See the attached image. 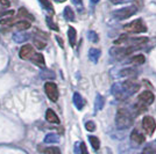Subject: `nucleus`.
<instances>
[{"instance_id":"1","label":"nucleus","mask_w":156,"mask_h":154,"mask_svg":"<svg viewBox=\"0 0 156 154\" xmlns=\"http://www.w3.org/2000/svg\"><path fill=\"white\" fill-rule=\"evenodd\" d=\"M133 122V118L130 112L127 109L124 108H119L117 111V115H115V125L118 129L120 130H124V129L129 128Z\"/></svg>"},{"instance_id":"2","label":"nucleus","mask_w":156,"mask_h":154,"mask_svg":"<svg viewBox=\"0 0 156 154\" xmlns=\"http://www.w3.org/2000/svg\"><path fill=\"white\" fill-rule=\"evenodd\" d=\"M147 42H148L147 37H128L127 35H121L120 38L114 41V44H121L122 46H136V48H140L141 45L146 44Z\"/></svg>"},{"instance_id":"3","label":"nucleus","mask_w":156,"mask_h":154,"mask_svg":"<svg viewBox=\"0 0 156 154\" xmlns=\"http://www.w3.org/2000/svg\"><path fill=\"white\" fill-rule=\"evenodd\" d=\"M154 100H155L154 94H153L151 92H149V90H144V92H142V93L137 96V108L140 110H143V111H144L148 105L153 104Z\"/></svg>"},{"instance_id":"4","label":"nucleus","mask_w":156,"mask_h":154,"mask_svg":"<svg viewBox=\"0 0 156 154\" xmlns=\"http://www.w3.org/2000/svg\"><path fill=\"white\" fill-rule=\"evenodd\" d=\"M124 30L130 34H141V32H147V27L143 23L141 19H137L130 23H127L124 26Z\"/></svg>"},{"instance_id":"5","label":"nucleus","mask_w":156,"mask_h":154,"mask_svg":"<svg viewBox=\"0 0 156 154\" xmlns=\"http://www.w3.org/2000/svg\"><path fill=\"white\" fill-rule=\"evenodd\" d=\"M136 7L135 6H129V7H126V8H120L118 9L115 12H113V16L118 20H125V19H128L130 18L132 15L136 13Z\"/></svg>"},{"instance_id":"6","label":"nucleus","mask_w":156,"mask_h":154,"mask_svg":"<svg viewBox=\"0 0 156 154\" xmlns=\"http://www.w3.org/2000/svg\"><path fill=\"white\" fill-rule=\"evenodd\" d=\"M44 92H46L47 96L49 97V100L52 102H56L58 100V88L57 85L55 82L48 81L44 84Z\"/></svg>"},{"instance_id":"7","label":"nucleus","mask_w":156,"mask_h":154,"mask_svg":"<svg viewBox=\"0 0 156 154\" xmlns=\"http://www.w3.org/2000/svg\"><path fill=\"white\" fill-rule=\"evenodd\" d=\"M136 49V46H117V48H112L111 49V55L114 57H125L128 56L132 52H134Z\"/></svg>"},{"instance_id":"8","label":"nucleus","mask_w":156,"mask_h":154,"mask_svg":"<svg viewBox=\"0 0 156 154\" xmlns=\"http://www.w3.org/2000/svg\"><path fill=\"white\" fill-rule=\"evenodd\" d=\"M142 128L147 135L153 136V133L155 132V129H156V122L155 119H154V117H151V116H144L142 119Z\"/></svg>"},{"instance_id":"9","label":"nucleus","mask_w":156,"mask_h":154,"mask_svg":"<svg viewBox=\"0 0 156 154\" xmlns=\"http://www.w3.org/2000/svg\"><path fill=\"white\" fill-rule=\"evenodd\" d=\"M19 56L21 59H30V58L34 56V48H33L30 44H25L21 46L19 51Z\"/></svg>"},{"instance_id":"10","label":"nucleus","mask_w":156,"mask_h":154,"mask_svg":"<svg viewBox=\"0 0 156 154\" xmlns=\"http://www.w3.org/2000/svg\"><path fill=\"white\" fill-rule=\"evenodd\" d=\"M130 140L133 144H136V145H141L144 142V136L141 133V132H139L137 130H133L132 131V133H130Z\"/></svg>"},{"instance_id":"11","label":"nucleus","mask_w":156,"mask_h":154,"mask_svg":"<svg viewBox=\"0 0 156 154\" xmlns=\"http://www.w3.org/2000/svg\"><path fill=\"white\" fill-rule=\"evenodd\" d=\"M30 60L36 66L41 67V69H44L46 67V62H44V57H43L42 53H34V56L30 58Z\"/></svg>"},{"instance_id":"12","label":"nucleus","mask_w":156,"mask_h":154,"mask_svg":"<svg viewBox=\"0 0 156 154\" xmlns=\"http://www.w3.org/2000/svg\"><path fill=\"white\" fill-rule=\"evenodd\" d=\"M122 87H124V89L128 90L129 93H135V92L140 89V85L135 82V81H130V80L125 81L124 84H122Z\"/></svg>"},{"instance_id":"13","label":"nucleus","mask_w":156,"mask_h":154,"mask_svg":"<svg viewBox=\"0 0 156 154\" xmlns=\"http://www.w3.org/2000/svg\"><path fill=\"white\" fill-rule=\"evenodd\" d=\"M46 119L49 123H52V124H59V118L58 116L55 114V111L52 109H48L46 112Z\"/></svg>"},{"instance_id":"14","label":"nucleus","mask_w":156,"mask_h":154,"mask_svg":"<svg viewBox=\"0 0 156 154\" xmlns=\"http://www.w3.org/2000/svg\"><path fill=\"white\" fill-rule=\"evenodd\" d=\"M68 36H69V43L71 46L76 45V39H77V32L73 27H69V30H68Z\"/></svg>"},{"instance_id":"15","label":"nucleus","mask_w":156,"mask_h":154,"mask_svg":"<svg viewBox=\"0 0 156 154\" xmlns=\"http://www.w3.org/2000/svg\"><path fill=\"white\" fill-rule=\"evenodd\" d=\"M29 38V35H27V34H23V32H15L13 34V39L14 42H16V43H22V42H25L27 39Z\"/></svg>"},{"instance_id":"16","label":"nucleus","mask_w":156,"mask_h":154,"mask_svg":"<svg viewBox=\"0 0 156 154\" xmlns=\"http://www.w3.org/2000/svg\"><path fill=\"white\" fill-rule=\"evenodd\" d=\"M15 27L19 32H23V30H28L30 28V22H28L26 20H22V21H19L18 23H15Z\"/></svg>"},{"instance_id":"17","label":"nucleus","mask_w":156,"mask_h":154,"mask_svg":"<svg viewBox=\"0 0 156 154\" xmlns=\"http://www.w3.org/2000/svg\"><path fill=\"white\" fill-rule=\"evenodd\" d=\"M73 103H75V105L77 107V109H79V110L84 107V100L82 99L80 94H78V93H75V94H73Z\"/></svg>"},{"instance_id":"18","label":"nucleus","mask_w":156,"mask_h":154,"mask_svg":"<svg viewBox=\"0 0 156 154\" xmlns=\"http://www.w3.org/2000/svg\"><path fill=\"white\" fill-rule=\"evenodd\" d=\"M144 62H146V58H144L143 55H136V56H134L130 59V63L135 65H142L144 64Z\"/></svg>"},{"instance_id":"19","label":"nucleus","mask_w":156,"mask_h":154,"mask_svg":"<svg viewBox=\"0 0 156 154\" xmlns=\"http://www.w3.org/2000/svg\"><path fill=\"white\" fill-rule=\"evenodd\" d=\"M18 16H19V18H28L29 20L34 21V16H33L32 14L28 13V11H27L25 7H21V8H19V12H18Z\"/></svg>"},{"instance_id":"20","label":"nucleus","mask_w":156,"mask_h":154,"mask_svg":"<svg viewBox=\"0 0 156 154\" xmlns=\"http://www.w3.org/2000/svg\"><path fill=\"white\" fill-rule=\"evenodd\" d=\"M63 14H64V18L66 20H70V21H73V20H75V13H73L71 7H69V6L65 7Z\"/></svg>"},{"instance_id":"21","label":"nucleus","mask_w":156,"mask_h":154,"mask_svg":"<svg viewBox=\"0 0 156 154\" xmlns=\"http://www.w3.org/2000/svg\"><path fill=\"white\" fill-rule=\"evenodd\" d=\"M58 141H59L58 136H56L55 133H49L44 138V142L46 144H52V142H58Z\"/></svg>"},{"instance_id":"22","label":"nucleus","mask_w":156,"mask_h":154,"mask_svg":"<svg viewBox=\"0 0 156 154\" xmlns=\"http://www.w3.org/2000/svg\"><path fill=\"white\" fill-rule=\"evenodd\" d=\"M89 140H90V142H91L93 149L98 151L99 147H100V141H99V139H98L97 137H94V136H90V137H89Z\"/></svg>"},{"instance_id":"23","label":"nucleus","mask_w":156,"mask_h":154,"mask_svg":"<svg viewBox=\"0 0 156 154\" xmlns=\"http://www.w3.org/2000/svg\"><path fill=\"white\" fill-rule=\"evenodd\" d=\"M43 153L44 154H61V151H59L58 147H47L43 149Z\"/></svg>"},{"instance_id":"24","label":"nucleus","mask_w":156,"mask_h":154,"mask_svg":"<svg viewBox=\"0 0 156 154\" xmlns=\"http://www.w3.org/2000/svg\"><path fill=\"white\" fill-rule=\"evenodd\" d=\"M40 2H41V5L44 7L46 9H48L49 12H54V9H52V5L50 4V1L49 0H39Z\"/></svg>"},{"instance_id":"25","label":"nucleus","mask_w":156,"mask_h":154,"mask_svg":"<svg viewBox=\"0 0 156 154\" xmlns=\"http://www.w3.org/2000/svg\"><path fill=\"white\" fill-rule=\"evenodd\" d=\"M99 53H100V51H99V50H96V49H92V50H90V58H91V60H93V62H97L98 58H99Z\"/></svg>"},{"instance_id":"26","label":"nucleus","mask_w":156,"mask_h":154,"mask_svg":"<svg viewBox=\"0 0 156 154\" xmlns=\"http://www.w3.org/2000/svg\"><path fill=\"white\" fill-rule=\"evenodd\" d=\"M141 154H156V149L151 146H146L141 152Z\"/></svg>"},{"instance_id":"27","label":"nucleus","mask_w":156,"mask_h":154,"mask_svg":"<svg viewBox=\"0 0 156 154\" xmlns=\"http://www.w3.org/2000/svg\"><path fill=\"white\" fill-rule=\"evenodd\" d=\"M85 128H86L87 131L92 132V131L96 130V124H94V122H92V121H89V122L85 123Z\"/></svg>"},{"instance_id":"28","label":"nucleus","mask_w":156,"mask_h":154,"mask_svg":"<svg viewBox=\"0 0 156 154\" xmlns=\"http://www.w3.org/2000/svg\"><path fill=\"white\" fill-rule=\"evenodd\" d=\"M46 21H47V23L49 25V27H50L51 29H54V30H56V32L58 30V27H57V25L52 22V20H51V18H50V16H47Z\"/></svg>"},{"instance_id":"29","label":"nucleus","mask_w":156,"mask_h":154,"mask_svg":"<svg viewBox=\"0 0 156 154\" xmlns=\"http://www.w3.org/2000/svg\"><path fill=\"white\" fill-rule=\"evenodd\" d=\"M34 44L36 45L39 49H44V46H46V42H42V41H40L39 38H34Z\"/></svg>"},{"instance_id":"30","label":"nucleus","mask_w":156,"mask_h":154,"mask_svg":"<svg viewBox=\"0 0 156 154\" xmlns=\"http://www.w3.org/2000/svg\"><path fill=\"white\" fill-rule=\"evenodd\" d=\"M80 154H89V152H87V148H86V145H85L84 142H80Z\"/></svg>"},{"instance_id":"31","label":"nucleus","mask_w":156,"mask_h":154,"mask_svg":"<svg viewBox=\"0 0 156 154\" xmlns=\"http://www.w3.org/2000/svg\"><path fill=\"white\" fill-rule=\"evenodd\" d=\"M121 73H122V75H130L132 73L135 75L136 71H135V70H122V71H121Z\"/></svg>"},{"instance_id":"32","label":"nucleus","mask_w":156,"mask_h":154,"mask_svg":"<svg viewBox=\"0 0 156 154\" xmlns=\"http://www.w3.org/2000/svg\"><path fill=\"white\" fill-rule=\"evenodd\" d=\"M13 20H14V18H6V19L0 20V23H1V25H9Z\"/></svg>"},{"instance_id":"33","label":"nucleus","mask_w":156,"mask_h":154,"mask_svg":"<svg viewBox=\"0 0 156 154\" xmlns=\"http://www.w3.org/2000/svg\"><path fill=\"white\" fill-rule=\"evenodd\" d=\"M14 13V11H4V12H0V18H2V16H5V15H12Z\"/></svg>"},{"instance_id":"34","label":"nucleus","mask_w":156,"mask_h":154,"mask_svg":"<svg viewBox=\"0 0 156 154\" xmlns=\"http://www.w3.org/2000/svg\"><path fill=\"white\" fill-rule=\"evenodd\" d=\"M0 4H1L2 6H5V7H9V6H11V2H9V0H0Z\"/></svg>"},{"instance_id":"35","label":"nucleus","mask_w":156,"mask_h":154,"mask_svg":"<svg viewBox=\"0 0 156 154\" xmlns=\"http://www.w3.org/2000/svg\"><path fill=\"white\" fill-rule=\"evenodd\" d=\"M55 1H57V2H63V1H65V0H55Z\"/></svg>"},{"instance_id":"36","label":"nucleus","mask_w":156,"mask_h":154,"mask_svg":"<svg viewBox=\"0 0 156 154\" xmlns=\"http://www.w3.org/2000/svg\"><path fill=\"white\" fill-rule=\"evenodd\" d=\"M99 0H92V2H98Z\"/></svg>"}]
</instances>
